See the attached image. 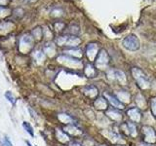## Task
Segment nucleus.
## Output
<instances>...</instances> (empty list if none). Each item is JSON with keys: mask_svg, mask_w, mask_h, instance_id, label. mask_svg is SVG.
I'll return each mask as SVG.
<instances>
[{"mask_svg": "<svg viewBox=\"0 0 156 146\" xmlns=\"http://www.w3.org/2000/svg\"><path fill=\"white\" fill-rule=\"evenodd\" d=\"M122 45L125 49L129 51H136L140 49V43L139 38L136 37V35H128L127 37H125L122 41Z\"/></svg>", "mask_w": 156, "mask_h": 146, "instance_id": "1", "label": "nucleus"}, {"mask_svg": "<svg viewBox=\"0 0 156 146\" xmlns=\"http://www.w3.org/2000/svg\"><path fill=\"white\" fill-rule=\"evenodd\" d=\"M132 73H133L134 78L136 80L139 86L141 89H147V88H149L150 86L149 81L144 75V73L140 69H139V68H133V69H132Z\"/></svg>", "mask_w": 156, "mask_h": 146, "instance_id": "2", "label": "nucleus"}, {"mask_svg": "<svg viewBox=\"0 0 156 146\" xmlns=\"http://www.w3.org/2000/svg\"><path fill=\"white\" fill-rule=\"evenodd\" d=\"M108 64V55H107L106 51L102 50L99 53L98 57L96 60V66L99 69H104Z\"/></svg>", "mask_w": 156, "mask_h": 146, "instance_id": "3", "label": "nucleus"}, {"mask_svg": "<svg viewBox=\"0 0 156 146\" xmlns=\"http://www.w3.org/2000/svg\"><path fill=\"white\" fill-rule=\"evenodd\" d=\"M107 76H108V79L113 81L117 80L119 81L122 84H125L126 83V77L125 74L121 70H117V69H111L107 72Z\"/></svg>", "mask_w": 156, "mask_h": 146, "instance_id": "4", "label": "nucleus"}, {"mask_svg": "<svg viewBox=\"0 0 156 146\" xmlns=\"http://www.w3.org/2000/svg\"><path fill=\"white\" fill-rule=\"evenodd\" d=\"M143 130L145 134V141L148 143H153L156 140V135L152 128H150L148 126L143 127Z\"/></svg>", "mask_w": 156, "mask_h": 146, "instance_id": "5", "label": "nucleus"}, {"mask_svg": "<svg viewBox=\"0 0 156 146\" xmlns=\"http://www.w3.org/2000/svg\"><path fill=\"white\" fill-rule=\"evenodd\" d=\"M86 54H87V57L90 58V61H94L95 57L98 54V45L94 43H91L89 45L87 46L86 49Z\"/></svg>", "mask_w": 156, "mask_h": 146, "instance_id": "6", "label": "nucleus"}, {"mask_svg": "<svg viewBox=\"0 0 156 146\" xmlns=\"http://www.w3.org/2000/svg\"><path fill=\"white\" fill-rule=\"evenodd\" d=\"M60 61H65V62H69L71 65L73 66H81V61H78V60H75V58H72V57H61L58 58Z\"/></svg>", "mask_w": 156, "mask_h": 146, "instance_id": "7", "label": "nucleus"}, {"mask_svg": "<svg viewBox=\"0 0 156 146\" xmlns=\"http://www.w3.org/2000/svg\"><path fill=\"white\" fill-rule=\"evenodd\" d=\"M117 96H118V100L128 103L130 101V95L127 92H117Z\"/></svg>", "mask_w": 156, "mask_h": 146, "instance_id": "8", "label": "nucleus"}, {"mask_svg": "<svg viewBox=\"0 0 156 146\" xmlns=\"http://www.w3.org/2000/svg\"><path fill=\"white\" fill-rule=\"evenodd\" d=\"M128 115L130 116V118L133 120V121H136V122H139L140 120V115L139 113V111L136 109H131L128 111Z\"/></svg>", "mask_w": 156, "mask_h": 146, "instance_id": "9", "label": "nucleus"}, {"mask_svg": "<svg viewBox=\"0 0 156 146\" xmlns=\"http://www.w3.org/2000/svg\"><path fill=\"white\" fill-rule=\"evenodd\" d=\"M105 96L109 99L110 103H111L112 105H114L115 107H118V108H121V109H122V108H124V107H123V104H121V102H120L118 99H114L113 96H110L109 95H107V94H105Z\"/></svg>", "mask_w": 156, "mask_h": 146, "instance_id": "10", "label": "nucleus"}, {"mask_svg": "<svg viewBox=\"0 0 156 146\" xmlns=\"http://www.w3.org/2000/svg\"><path fill=\"white\" fill-rule=\"evenodd\" d=\"M95 106L97 107L98 109H105L107 107V103L105 99H104L102 97H101V99H97L96 102H95Z\"/></svg>", "mask_w": 156, "mask_h": 146, "instance_id": "11", "label": "nucleus"}, {"mask_svg": "<svg viewBox=\"0 0 156 146\" xmlns=\"http://www.w3.org/2000/svg\"><path fill=\"white\" fill-rule=\"evenodd\" d=\"M84 92L87 96H89L91 97H94L95 96L98 95V90L96 89L95 87H88L84 90Z\"/></svg>", "mask_w": 156, "mask_h": 146, "instance_id": "12", "label": "nucleus"}, {"mask_svg": "<svg viewBox=\"0 0 156 146\" xmlns=\"http://www.w3.org/2000/svg\"><path fill=\"white\" fill-rule=\"evenodd\" d=\"M107 115H108L111 119H113L115 121H121L122 119V116L120 113H118L117 111H114V110H110L107 112Z\"/></svg>", "mask_w": 156, "mask_h": 146, "instance_id": "13", "label": "nucleus"}, {"mask_svg": "<svg viewBox=\"0 0 156 146\" xmlns=\"http://www.w3.org/2000/svg\"><path fill=\"white\" fill-rule=\"evenodd\" d=\"M85 73L88 77H93L95 75V69L93 68V66L91 64H88L86 66V70H85Z\"/></svg>", "mask_w": 156, "mask_h": 146, "instance_id": "14", "label": "nucleus"}, {"mask_svg": "<svg viewBox=\"0 0 156 146\" xmlns=\"http://www.w3.org/2000/svg\"><path fill=\"white\" fill-rule=\"evenodd\" d=\"M66 130L68 131V133L71 134H81V131L78 130L77 128H75V127H73V126L67 127V128L66 129Z\"/></svg>", "mask_w": 156, "mask_h": 146, "instance_id": "15", "label": "nucleus"}, {"mask_svg": "<svg viewBox=\"0 0 156 146\" xmlns=\"http://www.w3.org/2000/svg\"><path fill=\"white\" fill-rule=\"evenodd\" d=\"M136 102L140 107H144L145 105V100L144 99V96L141 95H138L136 96Z\"/></svg>", "mask_w": 156, "mask_h": 146, "instance_id": "16", "label": "nucleus"}, {"mask_svg": "<svg viewBox=\"0 0 156 146\" xmlns=\"http://www.w3.org/2000/svg\"><path fill=\"white\" fill-rule=\"evenodd\" d=\"M105 134L111 141H113V142H116V141L120 138V136H118L117 134H115L114 133H111V131H109L108 134H107V133H105Z\"/></svg>", "mask_w": 156, "mask_h": 146, "instance_id": "17", "label": "nucleus"}, {"mask_svg": "<svg viewBox=\"0 0 156 146\" xmlns=\"http://www.w3.org/2000/svg\"><path fill=\"white\" fill-rule=\"evenodd\" d=\"M128 128H129L128 129V133H130L132 136H136V129L135 125L130 123V124H128Z\"/></svg>", "mask_w": 156, "mask_h": 146, "instance_id": "18", "label": "nucleus"}, {"mask_svg": "<svg viewBox=\"0 0 156 146\" xmlns=\"http://www.w3.org/2000/svg\"><path fill=\"white\" fill-rule=\"evenodd\" d=\"M23 127L24 129H26V130L27 131V133H28L29 134L33 135V130H32V128H31V126L27 123V122H23Z\"/></svg>", "mask_w": 156, "mask_h": 146, "instance_id": "19", "label": "nucleus"}, {"mask_svg": "<svg viewBox=\"0 0 156 146\" xmlns=\"http://www.w3.org/2000/svg\"><path fill=\"white\" fill-rule=\"evenodd\" d=\"M58 118H60V120L62 121L63 123H69V122H71V118H70V117L67 116V115H65V114L58 115Z\"/></svg>", "mask_w": 156, "mask_h": 146, "instance_id": "20", "label": "nucleus"}, {"mask_svg": "<svg viewBox=\"0 0 156 146\" xmlns=\"http://www.w3.org/2000/svg\"><path fill=\"white\" fill-rule=\"evenodd\" d=\"M57 134H58V139H60L61 141H67V140H68V137H67V136L65 135L62 133H61L60 130H58V131H57Z\"/></svg>", "mask_w": 156, "mask_h": 146, "instance_id": "21", "label": "nucleus"}, {"mask_svg": "<svg viewBox=\"0 0 156 146\" xmlns=\"http://www.w3.org/2000/svg\"><path fill=\"white\" fill-rule=\"evenodd\" d=\"M151 107H152V111H153L154 115L156 116V99H154L152 100V102H151Z\"/></svg>", "mask_w": 156, "mask_h": 146, "instance_id": "22", "label": "nucleus"}, {"mask_svg": "<svg viewBox=\"0 0 156 146\" xmlns=\"http://www.w3.org/2000/svg\"><path fill=\"white\" fill-rule=\"evenodd\" d=\"M5 96H6V97L9 99V101L11 102V103H14V99H13L12 96H11V92H6V95H5Z\"/></svg>", "mask_w": 156, "mask_h": 146, "instance_id": "23", "label": "nucleus"}, {"mask_svg": "<svg viewBox=\"0 0 156 146\" xmlns=\"http://www.w3.org/2000/svg\"><path fill=\"white\" fill-rule=\"evenodd\" d=\"M5 143H6V145H8V146H12V144L10 143V141H9V140H7V138L5 139Z\"/></svg>", "mask_w": 156, "mask_h": 146, "instance_id": "24", "label": "nucleus"}, {"mask_svg": "<svg viewBox=\"0 0 156 146\" xmlns=\"http://www.w3.org/2000/svg\"><path fill=\"white\" fill-rule=\"evenodd\" d=\"M70 146H80V145L77 143H72V144H70Z\"/></svg>", "mask_w": 156, "mask_h": 146, "instance_id": "25", "label": "nucleus"}, {"mask_svg": "<svg viewBox=\"0 0 156 146\" xmlns=\"http://www.w3.org/2000/svg\"><path fill=\"white\" fill-rule=\"evenodd\" d=\"M139 146H148V145H145V144H141V143H140Z\"/></svg>", "mask_w": 156, "mask_h": 146, "instance_id": "26", "label": "nucleus"}, {"mask_svg": "<svg viewBox=\"0 0 156 146\" xmlns=\"http://www.w3.org/2000/svg\"><path fill=\"white\" fill-rule=\"evenodd\" d=\"M27 145H28V146H31V145H30V143H29V142H27Z\"/></svg>", "mask_w": 156, "mask_h": 146, "instance_id": "27", "label": "nucleus"}, {"mask_svg": "<svg viewBox=\"0 0 156 146\" xmlns=\"http://www.w3.org/2000/svg\"><path fill=\"white\" fill-rule=\"evenodd\" d=\"M101 146H102V145H101Z\"/></svg>", "mask_w": 156, "mask_h": 146, "instance_id": "28", "label": "nucleus"}]
</instances>
